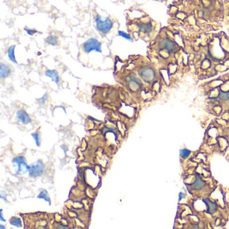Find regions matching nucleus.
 I'll return each instance as SVG.
<instances>
[{"mask_svg": "<svg viewBox=\"0 0 229 229\" xmlns=\"http://www.w3.org/2000/svg\"><path fill=\"white\" fill-rule=\"evenodd\" d=\"M95 22L96 29L101 35H107L112 30L114 26L113 21L110 18H104L100 15L96 16Z\"/></svg>", "mask_w": 229, "mask_h": 229, "instance_id": "f257e3e1", "label": "nucleus"}, {"mask_svg": "<svg viewBox=\"0 0 229 229\" xmlns=\"http://www.w3.org/2000/svg\"><path fill=\"white\" fill-rule=\"evenodd\" d=\"M12 165L14 168H16V173L18 175H24L28 172L29 165L27 164L26 158L22 155L15 157L12 161Z\"/></svg>", "mask_w": 229, "mask_h": 229, "instance_id": "f03ea898", "label": "nucleus"}, {"mask_svg": "<svg viewBox=\"0 0 229 229\" xmlns=\"http://www.w3.org/2000/svg\"><path fill=\"white\" fill-rule=\"evenodd\" d=\"M101 42L97 39L91 38V39H88L84 42L82 46V50L83 51L89 54L92 51H96L97 53H101L102 52L101 50Z\"/></svg>", "mask_w": 229, "mask_h": 229, "instance_id": "7ed1b4c3", "label": "nucleus"}, {"mask_svg": "<svg viewBox=\"0 0 229 229\" xmlns=\"http://www.w3.org/2000/svg\"><path fill=\"white\" fill-rule=\"evenodd\" d=\"M138 73L140 77L148 83L152 82L156 77L155 70L149 66L142 67L141 69H139Z\"/></svg>", "mask_w": 229, "mask_h": 229, "instance_id": "20e7f679", "label": "nucleus"}, {"mask_svg": "<svg viewBox=\"0 0 229 229\" xmlns=\"http://www.w3.org/2000/svg\"><path fill=\"white\" fill-rule=\"evenodd\" d=\"M44 169V164L40 160H38L37 161L29 165V176L32 178H36L40 177L42 173H43Z\"/></svg>", "mask_w": 229, "mask_h": 229, "instance_id": "39448f33", "label": "nucleus"}, {"mask_svg": "<svg viewBox=\"0 0 229 229\" xmlns=\"http://www.w3.org/2000/svg\"><path fill=\"white\" fill-rule=\"evenodd\" d=\"M16 118L18 120L23 124H28L32 122V119L27 112L24 110H20L16 113Z\"/></svg>", "mask_w": 229, "mask_h": 229, "instance_id": "423d86ee", "label": "nucleus"}, {"mask_svg": "<svg viewBox=\"0 0 229 229\" xmlns=\"http://www.w3.org/2000/svg\"><path fill=\"white\" fill-rule=\"evenodd\" d=\"M138 31L140 33L148 34L152 30V26L151 22H140L137 24Z\"/></svg>", "mask_w": 229, "mask_h": 229, "instance_id": "0eeeda50", "label": "nucleus"}, {"mask_svg": "<svg viewBox=\"0 0 229 229\" xmlns=\"http://www.w3.org/2000/svg\"><path fill=\"white\" fill-rule=\"evenodd\" d=\"M11 72V68L9 66L3 63H0V77L2 79H6L9 77Z\"/></svg>", "mask_w": 229, "mask_h": 229, "instance_id": "6e6552de", "label": "nucleus"}, {"mask_svg": "<svg viewBox=\"0 0 229 229\" xmlns=\"http://www.w3.org/2000/svg\"><path fill=\"white\" fill-rule=\"evenodd\" d=\"M205 185L206 183L202 180V178L198 174L196 176V180H195L194 182L191 185L192 188L196 190H200L204 188Z\"/></svg>", "mask_w": 229, "mask_h": 229, "instance_id": "1a4fd4ad", "label": "nucleus"}, {"mask_svg": "<svg viewBox=\"0 0 229 229\" xmlns=\"http://www.w3.org/2000/svg\"><path fill=\"white\" fill-rule=\"evenodd\" d=\"M45 75L46 77H49L52 79V81L57 84L58 83L59 81H60V77H59L58 73L56 70H50L48 69L46 70L45 72Z\"/></svg>", "mask_w": 229, "mask_h": 229, "instance_id": "9d476101", "label": "nucleus"}, {"mask_svg": "<svg viewBox=\"0 0 229 229\" xmlns=\"http://www.w3.org/2000/svg\"><path fill=\"white\" fill-rule=\"evenodd\" d=\"M203 202H205L206 205L207 206V213L209 214H213L217 210V205L216 203L214 202H212L208 199H206V200H203Z\"/></svg>", "mask_w": 229, "mask_h": 229, "instance_id": "9b49d317", "label": "nucleus"}, {"mask_svg": "<svg viewBox=\"0 0 229 229\" xmlns=\"http://www.w3.org/2000/svg\"><path fill=\"white\" fill-rule=\"evenodd\" d=\"M16 47V45L13 44L11 45L7 49V57L9 60L14 63H18V61H16V58L15 57V49Z\"/></svg>", "mask_w": 229, "mask_h": 229, "instance_id": "f8f14e48", "label": "nucleus"}, {"mask_svg": "<svg viewBox=\"0 0 229 229\" xmlns=\"http://www.w3.org/2000/svg\"><path fill=\"white\" fill-rule=\"evenodd\" d=\"M162 45L163 49L169 50V51H173L175 49V44L170 40H163L162 42Z\"/></svg>", "mask_w": 229, "mask_h": 229, "instance_id": "ddd939ff", "label": "nucleus"}, {"mask_svg": "<svg viewBox=\"0 0 229 229\" xmlns=\"http://www.w3.org/2000/svg\"><path fill=\"white\" fill-rule=\"evenodd\" d=\"M37 198H39V199H43V200H44L46 202H49V205H50V203H51V202H50V197L49 196L48 192L46 189H42L41 192L39 194V196H37Z\"/></svg>", "mask_w": 229, "mask_h": 229, "instance_id": "4468645a", "label": "nucleus"}, {"mask_svg": "<svg viewBox=\"0 0 229 229\" xmlns=\"http://www.w3.org/2000/svg\"><path fill=\"white\" fill-rule=\"evenodd\" d=\"M46 43L52 45V46H57L58 44V38L55 35H50L46 39Z\"/></svg>", "mask_w": 229, "mask_h": 229, "instance_id": "2eb2a0df", "label": "nucleus"}, {"mask_svg": "<svg viewBox=\"0 0 229 229\" xmlns=\"http://www.w3.org/2000/svg\"><path fill=\"white\" fill-rule=\"evenodd\" d=\"M118 35L120 36L122 38H124V39H126L127 40H129L130 42H133L134 41L133 38L132 36H131V35H130L129 33H126V32H125L124 31L119 30V31H118Z\"/></svg>", "mask_w": 229, "mask_h": 229, "instance_id": "dca6fc26", "label": "nucleus"}, {"mask_svg": "<svg viewBox=\"0 0 229 229\" xmlns=\"http://www.w3.org/2000/svg\"><path fill=\"white\" fill-rule=\"evenodd\" d=\"M10 223L12 224V225H14L15 227H22V222H21L20 219L17 217H12V219L10 220Z\"/></svg>", "mask_w": 229, "mask_h": 229, "instance_id": "f3484780", "label": "nucleus"}, {"mask_svg": "<svg viewBox=\"0 0 229 229\" xmlns=\"http://www.w3.org/2000/svg\"><path fill=\"white\" fill-rule=\"evenodd\" d=\"M191 153V151L188 149H181L180 151V154L181 157H182L183 159H186L188 158V157L189 156Z\"/></svg>", "mask_w": 229, "mask_h": 229, "instance_id": "a211bd4d", "label": "nucleus"}, {"mask_svg": "<svg viewBox=\"0 0 229 229\" xmlns=\"http://www.w3.org/2000/svg\"><path fill=\"white\" fill-rule=\"evenodd\" d=\"M219 98L222 100H229V91L227 92L220 91L219 93Z\"/></svg>", "mask_w": 229, "mask_h": 229, "instance_id": "6ab92c4d", "label": "nucleus"}, {"mask_svg": "<svg viewBox=\"0 0 229 229\" xmlns=\"http://www.w3.org/2000/svg\"><path fill=\"white\" fill-rule=\"evenodd\" d=\"M32 137L34 138V139H35V143H36V145L39 147L40 145V136L39 134V133H33L31 134Z\"/></svg>", "mask_w": 229, "mask_h": 229, "instance_id": "aec40b11", "label": "nucleus"}, {"mask_svg": "<svg viewBox=\"0 0 229 229\" xmlns=\"http://www.w3.org/2000/svg\"><path fill=\"white\" fill-rule=\"evenodd\" d=\"M24 30H25V32H26L28 34V35H30V36H34L37 32L36 30L30 29V28H26V27H25L24 28Z\"/></svg>", "mask_w": 229, "mask_h": 229, "instance_id": "412c9836", "label": "nucleus"}, {"mask_svg": "<svg viewBox=\"0 0 229 229\" xmlns=\"http://www.w3.org/2000/svg\"><path fill=\"white\" fill-rule=\"evenodd\" d=\"M47 96H48V94H46H46H45L43 96H42V97H41V98H40V99H36V101H39V103L43 104V103H44V102H45V101H46V100H47V97H48Z\"/></svg>", "mask_w": 229, "mask_h": 229, "instance_id": "4be33fe9", "label": "nucleus"}, {"mask_svg": "<svg viewBox=\"0 0 229 229\" xmlns=\"http://www.w3.org/2000/svg\"><path fill=\"white\" fill-rule=\"evenodd\" d=\"M2 212H3V210H1V214H0V220H1L2 222H6V220L3 218V214H2Z\"/></svg>", "mask_w": 229, "mask_h": 229, "instance_id": "5701e85b", "label": "nucleus"}, {"mask_svg": "<svg viewBox=\"0 0 229 229\" xmlns=\"http://www.w3.org/2000/svg\"><path fill=\"white\" fill-rule=\"evenodd\" d=\"M0 228H6V227H3V225H0Z\"/></svg>", "mask_w": 229, "mask_h": 229, "instance_id": "b1692460", "label": "nucleus"}]
</instances>
